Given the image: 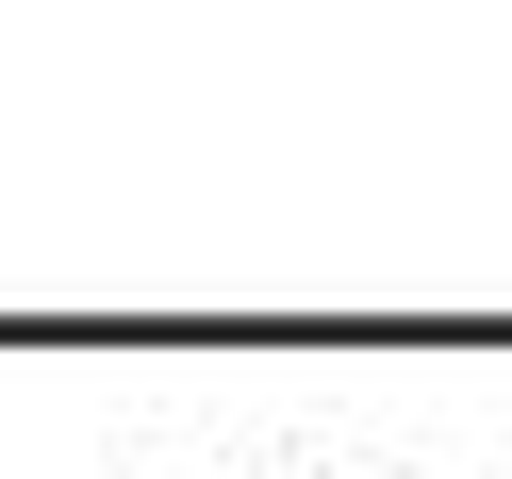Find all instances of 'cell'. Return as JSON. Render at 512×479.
Segmentation results:
<instances>
[]
</instances>
